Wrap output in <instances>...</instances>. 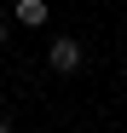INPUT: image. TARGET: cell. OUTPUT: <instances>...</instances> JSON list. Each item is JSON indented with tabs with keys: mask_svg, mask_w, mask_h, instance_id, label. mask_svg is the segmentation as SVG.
<instances>
[{
	"mask_svg": "<svg viewBox=\"0 0 127 133\" xmlns=\"http://www.w3.org/2000/svg\"><path fill=\"white\" fill-rule=\"evenodd\" d=\"M46 64H52L58 75H75L81 64H87V52H81V41H75V35H58L52 46H46Z\"/></svg>",
	"mask_w": 127,
	"mask_h": 133,
	"instance_id": "cell-1",
	"label": "cell"
},
{
	"mask_svg": "<svg viewBox=\"0 0 127 133\" xmlns=\"http://www.w3.org/2000/svg\"><path fill=\"white\" fill-rule=\"evenodd\" d=\"M17 23H23V29H40V23H46V0H17Z\"/></svg>",
	"mask_w": 127,
	"mask_h": 133,
	"instance_id": "cell-2",
	"label": "cell"
},
{
	"mask_svg": "<svg viewBox=\"0 0 127 133\" xmlns=\"http://www.w3.org/2000/svg\"><path fill=\"white\" fill-rule=\"evenodd\" d=\"M6 41H12V29H6V23H0V46H6Z\"/></svg>",
	"mask_w": 127,
	"mask_h": 133,
	"instance_id": "cell-3",
	"label": "cell"
},
{
	"mask_svg": "<svg viewBox=\"0 0 127 133\" xmlns=\"http://www.w3.org/2000/svg\"><path fill=\"white\" fill-rule=\"evenodd\" d=\"M0 133H17V127H12V122H6V116H0Z\"/></svg>",
	"mask_w": 127,
	"mask_h": 133,
	"instance_id": "cell-4",
	"label": "cell"
}]
</instances>
